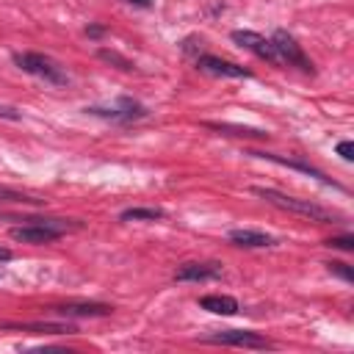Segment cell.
I'll use <instances>...</instances> for the list:
<instances>
[{
	"mask_svg": "<svg viewBox=\"0 0 354 354\" xmlns=\"http://www.w3.org/2000/svg\"><path fill=\"white\" fill-rule=\"evenodd\" d=\"M252 194H257L260 199H266L268 205H274V207H279V210L304 216V218L318 221V224H332V221H337V213H332V210H326V207H321V205H315V202H310V199L288 196V194H282V191H277V188H260V185H254Z\"/></svg>",
	"mask_w": 354,
	"mask_h": 354,
	"instance_id": "1",
	"label": "cell"
},
{
	"mask_svg": "<svg viewBox=\"0 0 354 354\" xmlns=\"http://www.w3.org/2000/svg\"><path fill=\"white\" fill-rule=\"evenodd\" d=\"M30 224H22V227H11V238L14 241H22V243H53L58 241L61 235H66L69 230H77L80 224H69L64 218H28Z\"/></svg>",
	"mask_w": 354,
	"mask_h": 354,
	"instance_id": "2",
	"label": "cell"
},
{
	"mask_svg": "<svg viewBox=\"0 0 354 354\" xmlns=\"http://www.w3.org/2000/svg\"><path fill=\"white\" fill-rule=\"evenodd\" d=\"M14 64H17L22 72H28V75H33V77H41V80H47V83H53V86H66V83H69L66 69H64L55 58H50V55H44V53H14Z\"/></svg>",
	"mask_w": 354,
	"mask_h": 354,
	"instance_id": "3",
	"label": "cell"
},
{
	"mask_svg": "<svg viewBox=\"0 0 354 354\" xmlns=\"http://www.w3.org/2000/svg\"><path fill=\"white\" fill-rule=\"evenodd\" d=\"M271 41V47H274V53H277V58H279V64H288V66H299L301 72H315L313 69V61L304 55V50H301V44L288 33V30H274V36L268 39Z\"/></svg>",
	"mask_w": 354,
	"mask_h": 354,
	"instance_id": "4",
	"label": "cell"
},
{
	"mask_svg": "<svg viewBox=\"0 0 354 354\" xmlns=\"http://www.w3.org/2000/svg\"><path fill=\"white\" fill-rule=\"evenodd\" d=\"M86 113L102 116V119H111V122H124V124H130V122L144 119V116H147V108H144L138 100H133V97H119V100L111 102V105H88Z\"/></svg>",
	"mask_w": 354,
	"mask_h": 354,
	"instance_id": "5",
	"label": "cell"
},
{
	"mask_svg": "<svg viewBox=\"0 0 354 354\" xmlns=\"http://www.w3.org/2000/svg\"><path fill=\"white\" fill-rule=\"evenodd\" d=\"M202 343H221V346H241V348H271L274 343L252 329H221L213 335H205Z\"/></svg>",
	"mask_w": 354,
	"mask_h": 354,
	"instance_id": "6",
	"label": "cell"
},
{
	"mask_svg": "<svg viewBox=\"0 0 354 354\" xmlns=\"http://www.w3.org/2000/svg\"><path fill=\"white\" fill-rule=\"evenodd\" d=\"M196 69L205 75H213V77H252V72L246 66L224 61L218 55H196Z\"/></svg>",
	"mask_w": 354,
	"mask_h": 354,
	"instance_id": "7",
	"label": "cell"
},
{
	"mask_svg": "<svg viewBox=\"0 0 354 354\" xmlns=\"http://www.w3.org/2000/svg\"><path fill=\"white\" fill-rule=\"evenodd\" d=\"M232 41H235V44H241L243 50L254 53L257 58L271 61V64H277V66H279V58H277V53H274L271 41H268L266 36H260V33H254V30H232Z\"/></svg>",
	"mask_w": 354,
	"mask_h": 354,
	"instance_id": "8",
	"label": "cell"
},
{
	"mask_svg": "<svg viewBox=\"0 0 354 354\" xmlns=\"http://www.w3.org/2000/svg\"><path fill=\"white\" fill-rule=\"evenodd\" d=\"M53 315H64V318H100V315H111L113 307L111 304H100V301H66V304H55L50 307Z\"/></svg>",
	"mask_w": 354,
	"mask_h": 354,
	"instance_id": "9",
	"label": "cell"
},
{
	"mask_svg": "<svg viewBox=\"0 0 354 354\" xmlns=\"http://www.w3.org/2000/svg\"><path fill=\"white\" fill-rule=\"evenodd\" d=\"M221 277V266L218 263H183L177 271H174V279L177 282H205V279H218Z\"/></svg>",
	"mask_w": 354,
	"mask_h": 354,
	"instance_id": "10",
	"label": "cell"
},
{
	"mask_svg": "<svg viewBox=\"0 0 354 354\" xmlns=\"http://www.w3.org/2000/svg\"><path fill=\"white\" fill-rule=\"evenodd\" d=\"M227 238H230V243H235L241 249H268V246L277 243L271 235L257 232V230H230Z\"/></svg>",
	"mask_w": 354,
	"mask_h": 354,
	"instance_id": "11",
	"label": "cell"
},
{
	"mask_svg": "<svg viewBox=\"0 0 354 354\" xmlns=\"http://www.w3.org/2000/svg\"><path fill=\"white\" fill-rule=\"evenodd\" d=\"M0 329H14V332H33V335H72L77 332L72 324H50V321H33V324H0Z\"/></svg>",
	"mask_w": 354,
	"mask_h": 354,
	"instance_id": "12",
	"label": "cell"
},
{
	"mask_svg": "<svg viewBox=\"0 0 354 354\" xmlns=\"http://www.w3.org/2000/svg\"><path fill=\"white\" fill-rule=\"evenodd\" d=\"M252 155H257V158H266V160H274V163H279V166H290V169H299V171H304V174H310V177H315V180H321L324 185H332V188H340L335 180H329L321 169H315V166H310V163H304V160H288V158H279V155H271V152H252Z\"/></svg>",
	"mask_w": 354,
	"mask_h": 354,
	"instance_id": "13",
	"label": "cell"
},
{
	"mask_svg": "<svg viewBox=\"0 0 354 354\" xmlns=\"http://www.w3.org/2000/svg\"><path fill=\"white\" fill-rule=\"evenodd\" d=\"M199 307L207 310V313H216V315H235L238 313V301L232 296H224V293L202 296L199 299Z\"/></svg>",
	"mask_w": 354,
	"mask_h": 354,
	"instance_id": "14",
	"label": "cell"
},
{
	"mask_svg": "<svg viewBox=\"0 0 354 354\" xmlns=\"http://www.w3.org/2000/svg\"><path fill=\"white\" fill-rule=\"evenodd\" d=\"M119 218L122 221H158V218H163V210L160 207H130Z\"/></svg>",
	"mask_w": 354,
	"mask_h": 354,
	"instance_id": "15",
	"label": "cell"
},
{
	"mask_svg": "<svg viewBox=\"0 0 354 354\" xmlns=\"http://www.w3.org/2000/svg\"><path fill=\"white\" fill-rule=\"evenodd\" d=\"M205 127L218 130V133H230V136H254V138H266V130H254V127H238V124H216V122H205Z\"/></svg>",
	"mask_w": 354,
	"mask_h": 354,
	"instance_id": "16",
	"label": "cell"
},
{
	"mask_svg": "<svg viewBox=\"0 0 354 354\" xmlns=\"http://www.w3.org/2000/svg\"><path fill=\"white\" fill-rule=\"evenodd\" d=\"M97 55H100L102 61H108V64H113L116 69H124V72H130V69H133V61H127V58H124V55H119L116 50H100Z\"/></svg>",
	"mask_w": 354,
	"mask_h": 354,
	"instance_id": "17",
	"label": "cell"
},
{
	"mask_svg": "<svg viewBox=\"0 0 354 354\" xmlns=\"http://www.w3.org/2000/svg\"><path fill=\"white\" fill-rule=\"evenodd\" d=\"M0 202H33V205H39L41 199H36V196H28V194H22V191H14V188H6V185H0Z\"/></svg>",
	"mask_w": 354,
	"mask_h": 354,
	"instance_id": "18",
	"label": "cell"
},
{
	"mask_svg": "<svg viewBox=\"0 0 354 354\" xmlns=\"http://www.w3.org/2000/svg\"><path fill=\"white\" fill-rule=\"evenodd\" d=\"M326 268H329V274H335V277H340L343 282H351V279H354V271H351V266H348V263H340V260H332V263H326Z\"/></svg>",
	"mask_w": 354,
	"mask_h": 354,
	"instance_id": "19",
	"label": "cell"
},
{
	"mask_svg": "<svg viewBox=\"0 0 354 354\" xmlns=\"http://www.w3.org/2000/svg\"><path fill=\"white\" fill-rule=\"evenodd\" d=\"M326 246H332V249H343V252H354V235H337V238H329Z\"/></svg>",
	"mask_w": 354,
	"mask_h": 354,
	"instance_id": "20",
	"label": "cell"
},
{
	"mask_svg": "<svg viewBox=\"0 0 354 354\" xmlns=\"http://www.w3.org/2000/svg\"><path fill=\"white\" fill-rule=\"evenodd\" d=\"M337 155H340L343 160H354V144H351V141H340V144H337Z\"/></svg>",
	"mask_w": 354,
	"mask_h": 354,
	"instance_id": "21",
	"label": "cell"
},
{
	"mask_svg": "<svg viewBox=\"0 0 354 354\" xmlns=\"http://www.w3.org/2000/svg\"><path fill=\"white\" fill-rule=\"evenodd\" d=\"M102 33H105L102 25H88V28H86V36H91V39H100Z\"/></svg>",
	"mask_w": 354,
	"mask_h": 354,
	"instance_id": "22",
	"label": "cell"
},
{
	"mask_svg": "<svg viewBox=\"0 0 354 354\" xmlns=\"http://www.w3.org/2000/svg\"><path fill=\"white\" fill-rule=\"evenodd\" d=\"M0 116H6V119H19V113H17L14 108H6V105H0Z\"/></svg>",
	"mask_w": 354,
	"mask_h": 354,
	"instance_id": "23",
	"label": "cell"
},
{
	"mask_svg": "<svg viewBox=\"0 0 354 354\" xmlns=\"http://www.w3.org/2000/svg\"><path fill=\"white\" fill-rule=\"evenodd\" d=\"M124 3H130V6H138V8H149V6H152L149 0H124Z\"/></svg>",
	"mask_w": 354,
	"mask_h": 354,
	"instance_id": "24",
	"label": "cell"
},
{
	"mask_svg": "<svg viewBox=\"0 0 354 354\" xmlns=\"http://www.w3.org/2000/svg\"><path fill=\"white\" fill-rule=\"evenodd\" d=\"M6 260H11V252H8V249H3V246H0V263H6Z\"/></svg>",
	"mask_w": 354,
	"mask_h": 354,
	"instance_id": "25",
	"label": "cell"
}]
</instances>
